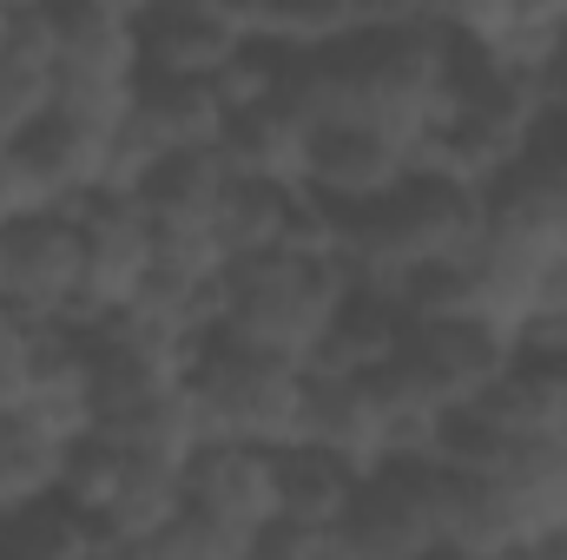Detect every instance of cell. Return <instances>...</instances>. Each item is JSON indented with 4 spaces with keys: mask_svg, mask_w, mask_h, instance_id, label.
<instances>
[{
    "mask_svg": "<svg viewBox=\"0 0 567 560\" xmlns=\"http://www.w3.org/2000/svg\"><path fill=\"white\" fill-rule=\"evenodd\" d=\"M357 462H343L337 448L317 442H284L278 448V515L310 521V528H337V515L357 495Z\"/></svg>",
    "mask_w": 567,
    "mask_h": 560,
    "instance_id": "17",
    "label": "cell"
},
{
    "mask_svg": "<svg viewBox=\"0 0 567 560\" xmlns=\"http://www.w3.org/2000/svg\"><path fill=\"white\" fill-rule=\"evenodd\" d=\"M80 211V245H86V271H80V310L73 323H100L120 317L145 283L152 258H158V231L145 218L133 191H93L73 205Z\"/></svg>",
    "mask_w": 567,
    "mask_h": 560,
    "instance_id": "6",
    "label": "cell"
},
{
    "mask_svg": "<svg viewBox=\"0 0 567 560\" xmlns=\"http://www.w3.org/2000/svg\"><path fill=\"white\" fill-rule=\"evenodd\" d=\"M185 508H198L205 521L258 541V528L278 515V448L265 442H231V435H205L185 455Z\"/></svg>",
    "mask_w": 567,
    "mask_h": 560,
    "instance_id": "10",
    "label": "cell"
},
{
    "mask_svg": "<svg viewBox=\"0 0 567 560\" xmlns=\"http://www.w3.org/2000/svg\"><path fill=\"white\" fill-rule=\"evenodd\" d=\"M133 27H140L145 73H172V80H218L251 46L238 0H152L145 13H133Z\"/></svg>",
    "mask_w": 567,
    "mask_h": 560,
    "instance_id": "11",
    "label": "cell"
},
{
    "mask_svg": "<svg viewBox=\"0 0 567 560\" xmlns=\"http://www.w3.org/2000/svg\"><path fill=\"white\" fill-rule=\"evenodd\" d=\"M13 158L27 172L33 205H80L93 191H113V133L73 120L66 106H47L13 139Z\"/></svg>",
    "mask_w": 567,
    "mask_h": 560,
    "instance_id": "12",
    "label": "cell"
},
{
    "mask_svg": "<svg viewBox=\"0 0 567 560\" xmlns=\"http://www.w3.org/2000/svg\"><path fill=\"white\" fill-rule=\"evenodd\" d=\"M245 27L258 46H278V53H310V46H330L357 27V0H238Z\"/></svg>",
    "mask_w": 567,
    "mask_h": 560,
    "instance_id": "19",
    "label": "cell"
},
{
    "mask_svg": "<svg viewBox=\"0 0 567 560\" xmlns=\"http://www.w3.org/2000/svg\"><path fill=\"white\" fill-rule=\"evenodd\" d=\"M80 211L73 205H27L0 225V310L20 323H53L80 310Z\"/></svg>",
    "mask_w": 567,
    "mask_h": 560,
    "instance_id": "5",
    "label": "cell"
},
{
    "mask_svg": "<svg viewBox=\"0 0 567 560\" xmlns=\"http://www.w3.org/2000/svg\"><path fill=\"white\" fill-rule=\"evenodd\" d=\"M482 218H488L482 185H462V178L423 172V165L403 172L383 198L330 205L337 258L350 265V278H370V283H396L403 271H416V265L475 251Z\"/></svg>",
    "mask_w": 567,
    "mask_h": 560,
    "instance_id": "1",
    "label": "cell"
},
{
    "mask_svg": "<svg viewBox=\"0 0 567 560\" xmlns=\"http://www.w3.org/2000/svg\"><path fill=\"white\" fill-rule=\"evenodd\" d=\"M0 554L73 560V554H106V541H100V521L53 488V495H33V501L0 508Z\"/></svg>",
    "mask_w": 567,
    "mask_h": 560,
    "instance_id": "18",
    "label": "cell"
},
{
    "mask_svg": "<svg viewBox=\"0 0 567 560\" xmlns=\"http://www.w3.org/2000/svg\"><path fill=\"white\" fill-rule=\"evenodd\" d=\"M113 7H120V13H145V7H152V0H113Z\"/></svg>",
    "mask_w": 567,
    "mask_h": 560,
    "instance_id": "24",
    "label": "cell"
},
{
    "mask_svg": "<svg viewBox=\"0 0 567 560\" xmlns=\"http://www.w3.org/2000/svg\"><path fill=\"white\" fill-rule=\"evenodd\" d=\"M13 27H20V7H7V0H0V53L13 46Z\"/></svg>",
    "mask_w": 567,
    "mask_h": 560,
    "instance_id": "23",
    "label": "cell"
},
{
    "mask_svg": "<svg viewBox=\"0 0 567 560\" xmlns=\"http://www.w3.org/2000/svg\"><path fill=\"white\" fill-rule=\"evenodd\" d=\"M350 265L337 251H258L218 271V330L258 350H278L290 363H310L317 343L330 336L343 297H350Z\"/></svg>",
    "mask_w": 567,
    "mask_h": 560,
    "instance_id": "2",
    "label": "cell"
},
{
    "mask_svg": "<svg viewBox=\"0 0 567 560\" xmlns=\"http://www.w3.org/2000/svg\"><path fill=\"white\" fill-rule=\"evenodd\" d=\"M13 40L40 46L53 73H100V80H140V27L113 0H40L20 13Z\"/></svg>",
    "mask_w": 567,
    "mask_h": 560,
    "instance_id": "9",
    "label": "cell"
},
{
    "mask_svg": "<svg viewBox=\"0 0 567 560\" xmlns=\"http://www.w3.org/2000/svg\"><path fill=\"white\" fill-rule=\"evenodd\" d=\"M7 7H20V13H27V7H40V0H7Z\"/></svg>",
    "mask_w": 567,
    "mask_h": 560,
    "instance_id": "25",
    "label": "cell"
},
{
    "mask_svg": "<svg viewBox=\"0 0 567 560\" xmlns=\"http://www.w3.org/2000/svg\"><path fill=\"white\" fill-rule=\"evenodd\" d=\"M53 106V60L27 40L0 53V145H13L40 113Z\"/></svg>",
    "mask_w": 567,
    "mask_h": 560,
    "instance_id": "21",
    "label": "cell"
},
{
    "mask_svg": "<svg viewBox=\"0 0 567 560\" xmlns=\"http://www.w3.org/2000/svg\"><path fill=\"white\" fill-rule=\"evenodd\" d=\"M403 172H416V145L363 113H317L303 139V185L330 205L383 198Z\"/></svg>",
    "mask_w": 567,
    "mask_h": 560,
    "instance_id": "7",
    "label": "cell"
},
{
    "mask_svg": "<svg viewBox=\"0 0 567 560\" xmlns=\"http://www.w3.org/2000/svg\"><path fill=\"white\" fill-rule=\"evenodd\" d=\"M522 541H528V528L495 475H468V468L435 462V554L515 560Z\"/></svg>",
    "mask_w": 567,
    "mask_h": 560,
    "instance_id": "13",
    "label": "cell"
},
{
    "mask_svg": "<svg viewBox=\"0 0 567 560\" xmlns=\"http://www.w3.org/2000/svg\"><path fill=\"white\" fill-rule=\"evenodd\" d=\"M297 442L337 448V455L357 462V468L383 462V403H377L370 370H323V363H303Z\"/></svg>",
    "mask_w": 567,
    "mask_h": 560,
    "instance_id": "14",
    "label": "cell"
},
{
    "mask_svg": "<svg viewBox=\"0 0 567 560\" xmlns=\"http://www.w3.org/2000/svg\"><path fill=\"white\" fill-rule=\"evenodd\" d=\"M60 462H66V442L53 428L27 416V409H0V501H33V495H53L60 488Z\"/></svg>",
    "mask_w": 567,
    "mask_h": 560,
    "instance_id": "20",
    "label": "cell"
},
{
    "mask_svg": "<svg viewBox=\"0 0 567 560\" xmlns=\"http://www.w3.org/2000/svg\"><path fill=\"white\" fill-rule=\"evenodd\" d=\"M303 139H310V120L271 86L251 100H231L225 126H218L225 165L245 178H297L303 185Z\"/></svg>",
    "mask_w": 567,
    "mask_h": 560,
    "instance_id": "15",
    "label": "cell"
},
{
    "mask_svg": "<svg viewBox=\"0 0 567 560\" xmlns=\"http://www.w3.org/2000/svg\"><path fill=\"white\" fill-rule=\"evenodd\" d=\"M27 205H33V191H27V172H20L13 145H0V225H7V218H20Z\"/></svg>",
    "mask_w": 567,
    "mask_h": 560,
    "instance_id": "22",
    "label": "cell"
},
{
    "mask_svg": "<svg viewBox=\"0 0 567 560\" xmlns=\"http://www.w3.org/2000/svg\"><path fill=\"white\" fill-rule=\"evenodd\" d=\"M0 508H7V501H0Z\"/></svg>",
    "mask_w": 567,
    "mask_h": 560,
    "instance_id": "26",
    "label": "cell"
},
{
    "mask_svg": "<svg viewBox=\"0 0 567 560\" xmlns=\"http://www.w3.org/2000/svg\"><path fill=\"white\" fill-rule=\"evenodd\" d=\"M508 442L522 435H567V363L522 350L482 396H468Z\"/></svg>",
    "mask_w": 567,
    "mask_h": 560,
    "instance_id": "16",
    "label": "cell"
},
{
    "mask_svg": "<svg viewBox=\"0 0 567 560\" xmlns=\"http://www.w3.org/2000/svg\"><path fill=\"white\" fill-rule=\"evenodd\" d=\"M435 554V455H383L357 475L337 515V560H423Z\"/></svg>",
    "mask_w": 567,
    "mask_h": 560,
    "instance_id": "4",
    "label": "cell"
},
{
    "mask_svg": "<svg viewBox=\"0 0 567 560\" xmlns=\"http://www.w3.org/2000/svg\"><path fill=\"white\" fill-rule=\"evenodd\" d=\"M396 356H403V370L423 383L429 396L449 409V403L482 396L522 356V336L508 323H495V317H416Z\"/></svg>",
    "mask_w": 567,
    "mask_h": 560,
    "instance_id": "8",
    "label": "cell"
},
{
    "mask_svg": "<svg viewBox=\"0 0 567 560\" xmlns=\"http://www.w3.org/2000/svg\"><path fill=\"white\" fill-rule=\"evenodd\" d=\"M185 390L198 403L205 435H231V442H265L284 448L297 442V416H303V363H290L278 350L238 343L212 323V336L198 343Z\"/></svg>",
    "mask_w": 567,
    "mask_h": 560,
    "instance_id": "3",
    "label": "cell"
}]
</instances>
